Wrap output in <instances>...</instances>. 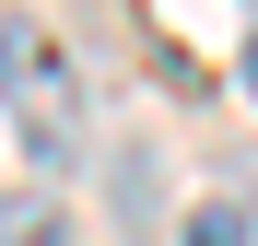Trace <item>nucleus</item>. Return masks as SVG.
<instances>
[{
	"label": "nucleus",
	"instance_id": "obj_1",
	"mask_svg": "<svg viewBox=\"0 0 258 246\" xmlns=\"http://www.w3.org/2000/svg\"><path fill=\"white\" fill-rule=\"evenodd\" d=\"M0 117H12V129L47 152V164H71V152H82V129H94L82 59H71L35 12H0Z\"/></svg>",
	"mask_w": 258,
	"mask_h": 246
},
{
	"label": "nucleus",
	"instance_id": "obj_3",
	"mask_svg": "<svg viewBox=\"0 0 258 246\" xmlns=\"http://www.w3.org/2000/svg\"><path fill=\"white\" fill-rule=\"evenodd\" d=\"M176 246H246V211H235V199H200V211H188V234Z\"/></svg>",
	"mask_w": 258,
	"mask_h": 246
},
{
	"label": "nucleus",
	"instance_id": "obj_2",
	"mask_svg": "<svg viewBox=\"0 0 258 246\" xmlns=\"http://www.w3.org/2000/svg\"><path fill=\"white\" fill-rule=\"evenodd\" d=\"M0 246H71V211L47 188H0Z\"/></svg>",
	"mask_w": 258,
	"mask_h": 246
},
{
	"label": "nucleus",
	"instance_id": "obj_4",
	"mask_svg": "<svg viewBox=\"0 0 258 246\" xmlns=\"http://www.w3.org/2000/svg\"><path fill=\"white\" fill-rule=\"evenodd\" d=\"M246 94H258V35H246Z\"/></svg>",
	"mask_w": 258,
	"mask_h": 246
}]
</instances>
